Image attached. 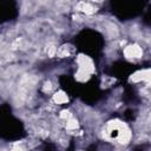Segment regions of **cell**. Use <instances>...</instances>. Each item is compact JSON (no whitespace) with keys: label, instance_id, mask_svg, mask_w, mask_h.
Instances as JSON below:
<instances>
[{"label":"cell","instance_id":"obj_1","mask_svg":"<svg viewBox=\"0 0 151 151\" xmlns=\"http://www.w3.org/2000/svg\"><path fill=\"white\" fill-rule=\"evenodd\" d=\"M143 54V51L139 46L137 45H132V46H127L125 48V55L127 58H140Z\"/></svg>","mask_w":151,"mask_h":151},{"label":"cell","instance_id":"obj_2","mask_svg":"<svg viewBox=\"0 0 151 151\" xmlns=\"http://www.w3.org/2000/svg\"><path fill=\"white\" fill-rule=\"evenodd\" d=\"M76 8H77L78 11H80V12L86 13V14H92V13H94L96 9H97L94 6H92L91 4L85 2V1H80V2L76 6Z\"/></svg>","mask_w":151,"mask_h":151},{"label":"cell","instance_id":"obj_3","mask_svg":"<svg viewBox=\"0 0 151 151\" xmlns=\"http://www.w3.org/2000/svg\"><path fill=\"white\" fill-rule=\"evenodd\" d=\"M53 100L55 104H64L67 101V96L64 92H57L53 96Z\"/></svg>","mask_w":151,"mask_h":151},{"label":"cell","instance_id":"obj_4","mask_svg":"<svg viewBox=\"0 0 151 151\" xmlns=\"http://www.w3.org/2000/svg\"><path fill=\"white\" fill-rule=\"evenodd\" d=\"M77 127H78V123H77L76 119L70 118V119L66 122V129H68V130H73V129H77Z\"/></svg>","mask_w":151,"mask_h":151},{"label":"cell","instance_id":"obj_5","mask_svg":"<svg viewBox=\"0 0 151 151\" xmlns=\"http://www.w3.org/2000/svg\"><path fill=\"white\" fill-rule=\"evenodd\" d=\"M51 87H52V85H51V83H50V81H48V83H45L44 91H50V90H51Z\"/></svg>","mask_w":151,"mask_h":151},{"label":"cell","instance_id":"obj_6","mask_svg":"<svg viewBox=\"0 0 151 151\" xmlns=\"http://www.w3.org/2000/svg\"><path fill=\"white\" fill-rule=\"evenodd\" d=\"M92 1H96V2H100V1H103V0H92Z\"/></svg>","mask_w":151,"mask_h":151},{"label":"cell","instance_id":"obj_7","mask_svg":"<svg viewBox=\"0 0 151 151\" xmlns=\"http://www.w3.org/2000/svg\"><path fill=\"white\" fill-rule=\"evenodd\" d=\"M150 118H151V114H150Z\"/></svg>","mask_w":151,"mask_h":151}]
</instances>
